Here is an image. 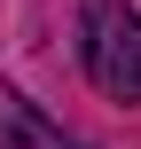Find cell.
I'll list each match as a JSON object with an SVG mask.
<instances>
[{"label": "cell", "instance_id": "obj_1", "mask_svg": "<svg viewBox=\"0 0 141 149\" xmlns=\"http://www.w3.org/2000/svg\"><path fill=\"white\" fill-rule=\"evenodd\" d=\"M78 55H86V79L110 102H141V8L86 0L78 8Z\"/></svg>", "mask_w": 141, "mask_h": 149}, {"label": "cell", "instance_id": "obj_2", "mask_svg": "<svg viewBox=\"0 0 141 149\" xmlns=\"http://www.w3.org/2000/svg\"><path fill=\"white\" fill-rule=\"evenodd\" d=\"M0 149H86L78 134H63L39 102H24L16 86H0Z\"/></svg>", "mask_w": 141, "mask_h": 149}]
</instances>
